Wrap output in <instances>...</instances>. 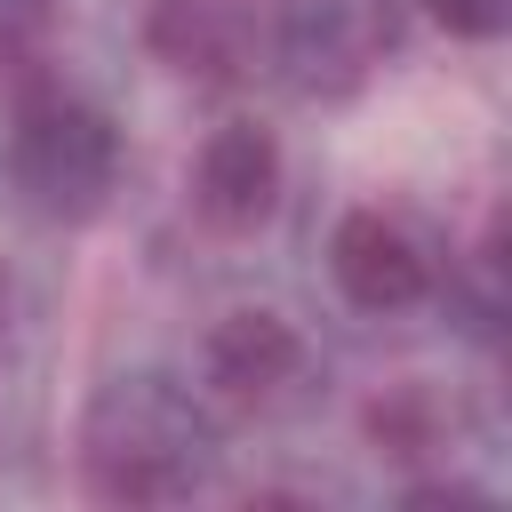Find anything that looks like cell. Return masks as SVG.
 Wrapping results in <instances>:
<instances>
[{"mask_svg":"<svg viewBox=\"0 0 512 512\" xmlns=\"http://www.w3.org/2000/svg\"><path fill=\"white\" fill-rule=\"evenodd\" d=\"M216 472V408L168 368H120L80 408V480L104 504H176Z\"/></svg>","mask_w":512,"mask_h":512,"instance_id":"6da1fadb","label":"cell"},{"mask_svg":"<svg viewBox=\"0 0 512 512\" xmlns=\"http://www.w3.org/2000/svg\"><path fill=\"white\" fill-rule=\"evenodd\" d=\"M8 184L48 224H88L120 192V128L80 88H32L8 120Z\"/></svg>","mask_w":512,"mask_h":512,"instance_id":"7a4b0ae2","label":"cell"},{"mask_svg":"<svg viewBox=\"0 0 512 512\" xmlns=\"http://www.w3.org/2000/svg\"><path fill=\"white\" fill-rule=\"evenodd\" d=\"M400 48V0H272V64L296 96H352Z\"/></svg>","mask_w":512,"mask_h":512,"instance_id":"3957f363","label":"cell"},{"mask_svg":"<svg viewBox=\"0 0 512 512\" xmlns=\"http://www.w3.org/2000/svg\"><path fill=\"white\" fill-rule=\"evenodd\" d=\"M328 272H336L344 304H360V312H408L440 280L424 232L392 208H344L328 232Z\"/></svg>","mask_w":512,"mask_h":512,"instance_id":"277c9868","label":"cell"},{"mask_svg":"<svg viewBox=\"0 0 512 512\" xmlns=\"http://www.w3.org/2000/svg\"><path fill=\"white\" fill-rule=\"evenodd\" d=\"M256 40H264L256 0H152V16H144L152 64H168L176 80H200V88L248 80Z\"/></svg>","mask_w":512,"mask_h":512,"instance_id":"5b68a950","label":"cell"},{"mask_svg":"<svg viewBox=\"0 0 512 512\" xmlns=\"http://www.w3.org/2000/svg\"><path fill=\"white\" fill-rule=\"evenodd\" d=\"M280 184H288V160H280V136H272L264 120H224V128H208V144H200V160H192V208H200L216 232H256V224H272Z\"/></svg>","mask_w":512,"mask_h":512,"instance_id":"8992f818","label":"cell"},{"mask_svg":"<svg viewBox=\"0 0 512 512\" xmlns=\"http://www.w3.org/2000/svg\"><path fill=\"white\" fill-rule=\"evenodd\" d=\"M200 376H208V392L224 408H272L304 376V336H296V320H280L264 304H240V312H224L208 328Z\"/></svg>","mask_w":512,"mask_h":512,"instance_id":"52a82bcc","label":"cell"},{"mask_svg":"<svg viewBox=\"0 0 512 512\" xmlns=\"http://www.w3.org/2000/svg\"><path fill=\"white\" fill-rule=\"evenodd\" d=\"M368 432H376V448L416 456V448L440 440V400H432L424 384H400V392H384V400L368 408Z\"/></svg>","mask_w":512,"mask_h":512,"instance_id":"ba28073f","label":"cell"},{"mask_svg":"<svg viewBox=\"0 0 512 512\" xmlns=\"http://www.w3.org/2000/svg\"><path fill=\"white\" fill-rule=\"evenodd\" d=\"M424 8H432V24L456 32V40H496V32L512 24V0H424Z\"/></svg>","mask_w":512,"mask_h":512,"instance_id":"9c48e42d","label":"cell"},{"mask_svg":"<svg viewBox=\"0 0 512 512\" xmlns=\"http://www.w3.org/2000/svg\"><path fill=\"white\" fill-rule=\"evenodd\" d=\"M40 24H48V0H0V56H16Z\"/></svg>","mask_w":512,"mask_h":512,"instance_id":"30bf717a","label":"cell"},{"mask_svg":"<svg viewBox=\"0 0 512 512\" xmlns=\"http://www.w3.org/2000/svg\"><path fill=\"white\" fill-rule=\"evenodd\" d=\"M0 312H8V296H0Z\"/></svg>","mask_w":512,"mask_h":512,"instance_id":"8fae6325","label":"cell"}]
</instances>
